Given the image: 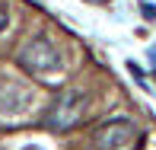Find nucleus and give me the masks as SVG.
Segmentation results:
<instances>
[{"mask_svg": "<svg viewBox=\"0 0 156 150\" xmlns=\"http://www.w3.org/2000/svg\"><path fill=\"white\" fill-rule=\"evenodd\" d=\"M6 26H10V16H6V10H0V32H3Z\"/></svg>", "mask_w": 156, "mask_h": 150, "instance_id": "4", "label": "nucleus"}, {"mask_svg": "<svg viewBox=\"0 0 156 150\" xmlns=\"http://www.w3.org/2000/svg\"><path fill=\"white\" fill-rule=\"evenodd\" d=\"M86 109H89V96L80 90H67L58 96V102L51 105V112L45 115V128L48 131H70L76 128L83 118H86Z\"/></svg>", "mask_w": 156, "mask_h": 150, "instance_id": "1", "label": "nucleus"}, {"mask_svg": "<svg viewBox=\"0 0 156 150\" xmlns=\"http://www.w3.org/2000/svg\"><path fill=\"white\" fill-rule=\"evenodd\" d=\"M19 64H23L26 74L32 77H51L54 70H61V54L54 51V45L48 38H32L29 45H23L19 51Z\"/></svg>", "mask_w": 156, "mask_h": 150, "instance_id": "2", "label": "nucleus"}, {"mask_svg": "<svg viewBox=\"0 0 156 150\" xmlns=\"http://www.w3.org/2000/svg\"><path fill=\"white\" fill-rule=\"evenodd\" d=\"M134 121L131 118H108L93 131V144L99 150H124L134 144Z\"/></svg>", "mask_w": 156, "mask_h": 150, "instance_id": "3", "label": "nucleus"}]
</instances>
